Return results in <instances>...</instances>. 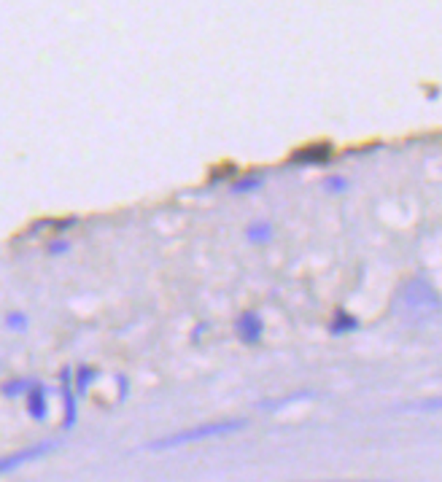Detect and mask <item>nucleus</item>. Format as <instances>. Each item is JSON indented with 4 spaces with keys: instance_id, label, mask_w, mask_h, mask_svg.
<instances>
[{
    "instance_id": "1",
    "label": "nucleus",
    "mask_w": 442,
    "mask_h": 482,
    "mask_svg": "<svg viewBox=\"0 0 442 482\" xmlns=\"http://www.w3.org/2000/svg\"><path fill=\"white\" fill-rule=\"evenodd\" d=\"M399 307H402L407 321H426L432 316L442 313V297L437 288L423 278H413L399 291Z\"/></svg>"
},
{
    "instance_id": "2",
    "label": "nucleus",
    "mask_w": 442,
    "mask_h": 482,
    "mask_svg": "<svg viewBox=\"0 0 442 482\" xmlns=\"http://www.w3.org/2000/svg\"><path fill=\"white\" fill-rule=\"evenodd\" d=\"M245 428V421H221V423H202L195 428H183L170 437H162L157 442L148 444V450H173V447H183V444H195L202 440H216V437H227Z\"/></svg>"
},
{
    "instance_id": "3",
    "label": "nucleus",
    "mask_w": 442,
    "mask_h": 482,
    "mask_svg": "<svg viewBox=\"0 0 442 482\" xmlns=\"http://www.w3.org/2000/svg\"><path fill=\"white\" fill-rule=\"evenodd\" d=\"M54 450H57V442H38V444H30V447H22V450L11 453V456H3L0 458V474H6L11 469H20V466H24V463L30 461H38V458L54 453Z\"/></svg>"
},
{
    "instance_id": "4",
    "label": "nucleus",
    "mask_w": 442,
    "mask_h": 482,
    "mask_svg": "<svg viewBox=\"0 0 442 482\" xmlns=\"http://www.w3.org/2000/svg\"><path fill=\"white\" fill-rule=\"evenodd\" d=\"M235 329H238V337H241L245 345H257L261 340V332H264V323L257 313H243L241 318L235 321Z\"/></svg>"
},
{
    "instance_id": "5",
    "label": "nucleus",
    "mask_w": 442,
    "mask_h": 482,
    "mask_svg": "<svg viewBox=\"0 0 442 482\" xmlns=\"http://www.w3.org/2000/svg\"><path fill=\"white\" fill-rule=\"evenodd\" d=\"M332 157V146L329 143H310L300 151H294V162H302V164H319V162H326Z\"/></svg>"
},
{
    "instance_id": "6",
    "label": "nucleus",
    "mask_w": 442,
    "mask_h": 482,
    "mask_svg": "<svg viewBox=\"0 0 442 482\" xmlns=\"http://www.w3.org/2000/svg\"><path fill=\"white\" fill-rule=\"evenodd\" d=\"M27 412L36 418V421H46L49 418V402H46V388L36 382V388L27 394Z\"/></svg>"
},
{
    "instance_id": "7",
    "label": "nucleus",
    "mask_w": 442,
    "mask_h": 482,
    "mask_svg": "<svg viewBox=\"0 0 442 482\" xmlns=\"http://www.w3.org/2000/svg\"><path fill=\"white\" fill-rule=\"evenodd\" d=\"M359 329V318L356 316H351V313H345V310H340V313H335V318H332V323H329V332L332 334H348V332H356Z\"/></svg>"
},
{
    "instance_id": "8",
    "label": "nucleus",
    "mask_w": 442,
    "mask_h": 482,
    "mask_svg": "<svg viewBox=\"0 0 442 482\" xmlns=\"http://www.w3.org/2000/svg\"><path fill=\"white\" fill-rule=\"evenodd\" d=\"M62 378H65V428H70L76 423V396L70 391V369H65Z\"/></svg>"
},
{
    "instance_id": "9",
    "label": "nucleus",
    "mask_w": 442,
    "mask_h": 482,
    "mask_svg": "<svg viewBox=\"0 0 442 482\" xmlns=\"http://www.w3.org/2000/svg\"><path fill=\"white\" fill-rule=\"evenodd\" d=\"M36 388V380H8L3 382L0 394L3 396H22V394H30Z\"/></svg>"
},
{
    "instance_id": "10",
    "label": "nucleus",
    "mask_w": 442,
    "mask_h": 482,
    "mask_svg": "<svg viewBox=\"0 0 442 482\" xmlns=\"http://www.w3.org/2000/svg\"><path fill=\"white\" fill-rule=\"evenodd\" d=\"M248 240L251 242H267L273 240V226L267 221H257L248 226Z\"/></svg>"
},
{
    "instance_id": "11",
    "label": "nucleus",
    "mask_w": 442,
    "mask_h": 482,
    "mask_svg": "<svg viewBox=\"0 0 442 482\" xmlns=\"http://www.w3.org/2000/svg\"><path fill=\"white\" fill-rule=\"evenodd\" d=\"M404 412H442V399H426L418 404H407Z\"/></svg>"
},
{
    "instance_id": "12",
    "label": "nucleus",
    "mask_w": 442,
    "mask_h": 482,
    "mask_svg": "<svg viewBox=\"0 0 442 482\" xmlns=\"http://www.w3.org/2000/svg\"><path fill=\"white\" fill-rule=\"evenodd\" d=\"M92 378H95V369H89V366H79V375H76V391H79V396L86 394V388H89Z\"/></svg>"
},
{
    "instance_id": "13",
    "label": "nucleus",
    "mask_w": 442,
    "mask_h": 482,
    "mask_svg": "<svg viewBox=\"0 0 442 482\" xmlns=\"http://www.w3.org/2000/svg\"><path fill=\"white\" fill-rule=\"evenodd\" d=\"M6 326L14 329V332H24L27 329V316L24 313H11V316H6Z\"/></svg>"
},
{
    "instance_id": "14",
    "label": "nucleus",
    "mask_w": 442,
    "mask_h": 482,
    "mask_svg": "<svg viewBox=\"0 0 442 482\" xmlns=\"http://www.w3.org/2000/svg\"><path fill=\"white\" fill-rule=\"evenodd\" d=\"M259 186H261V178L259 176H254V178H243V181H238L232 186V192L243 194V192H251V189H259Z\"/></svg>"
},
{
    "instance_id": "15",
    "label": "nucleus",
    "mask_w": 442,
    "mask_h": 482,
    "mask_svg": "<svg viewBox=\"0 0 442 482\" xmlns=\"http://www.w3.org/2000/svg\"><path fill=\"white\" fill-rule=\"evenodd\" d=\"M326 189H337V192H342L345 189V178H326Z\"/></svg>"
},
{
    "instance_id": "16",
    "label": "nucleus",
    "mask_w": 442,
    "mask_h": 482,
    "mask_svg": "<svg viewBox=\"0 0 442 482\" xmlns=\"http://www.w3.org/2000/svg\"><path fill=\"white\" fill-rule=\"evenodd\" d=\"M49 248H52V254H62V251L68 248V242H52Z\"/></svg>"
}]
</instances>
